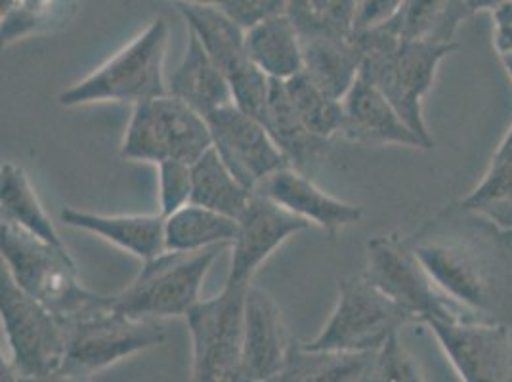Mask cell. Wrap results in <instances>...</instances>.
I'll list each match as a JSON object with an SVG mask.
<instances>
[{"mask_svg": "<svg viewBox=\"0 0 512 382\" xmlns=\"http://www.w3.org/2000/svg\"><path fill=\"white\" fill-rule=\"evenodd\" d=\"M451 205L407 239L428 276L476 318L512 325V239Z\"/></svg>", "mask_w": 512, "mask_h": 382, "instance_id": "1", "label": "cell"}, {"mask_svg": "<svg viewBox=\"0 0 512 382\" xmlns=\"http://www.w3.org/2000/svg\"><path fill=\"white\" fill-rule=\"evenodd\" d=\"M354 41L362 52L360 75L377 86L407 125L434 148L423 117V98L434 85L438 65L459 44L404 41L384 25L354 31Z\"/></svg>", "mask_w": 512, "mask_h": 382, "instance_id": "2", "label": "cell"}, {"mask_svg": "<svg viewBox=\"0 0 512 382\" xmlns=\"http://www.w3.org/2000/svg\"><path fill=\"white\" fill-rule=\"evenodd\" d=\"M171 25L165 18L151 22L138 37L94 69L83 81L60 94L64 107L90 104H140L169 94L165 83V58Z\"/></svg>", "mask_w": 512, "mask_h": 382, "instance_id": "3", "label": "cell"}, {"mask_svg": "<svg viewBox=\"0 0 512 382\" xmlns=\"http://www.w3.org/2000/svg\"><path fill=\"white\" fill-rule=\"evenodd\" d=\"M67 352L60 381H88L117 361L163 344L167 331L159 319L130 318L111 306L109 295L65 319Z\"/></svg>", "mask_w": 512, "mask_h": 382, "instance_id": "4", "label": "cell"}, {"mask_svg": "<svg viewBox=\"0 0 512 382\" xmlns=\"http://www.w3.org/2000/svg\"><path fill=\"white\" fill-rule=\"evenodd\" d=\"M0 247L2 266L16 283L64 321L106 297L86 289L79 281L67 247L54 245L10 220L0 224Z\"/></svg>", "mask_w": 512, "mask_h": 382, "instance_id": "5", "label": "cell"}, {"mask_svg": "<svg viewBox=\"0 0 512 382\" xmlns=\"http://www.w3.org/2000/svg\"><path fill=\"white\" fill-rule=\"evenodd\" d=\"M0 314L10 348L8 373L18 381L60 379L67 352L65 321L0 270Z\"/></svg>", "mask_w": 512, "mask_h": 382, "instance_id": "6", "label": "cell"}, {"mask_svg": "<svg viewBox=\"0 0 512 382\" xmlns=\"http://www.w3.org/2000/svg\"><path fill=\"white\" fill-rule=\"evenodd\" d=\"M232 245H214L193 253H172L146 260L140 274L109 302L130 318L167 319L186 316L201 300V287L214 262Z\"/></svg>", "mask_w": 512, "mask_h": 382, "instance_id": "7", "label": "cell"}, {"mask_svg": "<svg viewBox=\"0 0 512 382\" xmlns=\"http://www.w3.org/2000/svg\"><path fill=\"white\" fill-rule=\"evenodd\" d=\"M213 148V134L207 117L165 94L132 106L121 157L128 161L161 163L178 159L193 165Z\"/></svg>", "mask_w": 512, "mask_h": 382, "instance_id": "8", "label": "cell"}, {"mask_svg": "<svg viewBox=\"0 0 512 382\" xmlns=\"http://www.w3.org/2000/svg\"><path fill=\"white\" fill-rule=\"evenodd\" d=\"M363 276L386 297L394 300L413 321L425 323L428 318H476L432 281L407 239L398 234L375 235L367 241Z\"/></svg>", "mask_w": 512, "mask_h": 382, "instance_id": "9", "label": "cell"}, {"mask_svg": "<svg viewBox=\"0 0 512 382\" xmlns=\"http://www.w3.org/2000/svg\"><path fill=\"white\" fill-rule=\"evenodd\" d=\"M249 285L226 283L220 295L199 300L184 316L192 335L193 381L241 382Z\"/></svg>", "mask_w": 512, "mask_h": 382, "instance_id": "10", "label": "cell"}, {"mask_svg": "<svg viewBox=\"0 0 512 382\" xmlns=\"http://www.w3.org/2000/svg\"><path fill=\"white\" fill-rule=\"evenodd\" d=\"M411 321L406 312L379 291L367 277H344L339 281V298L320 335L302 342L314 350H377L384 340Z\"/></svg>", "mask_w": 512, "mask_h": 382, "instance_id": "11", "label": "cell"}, {"mask_svg": "<svg viewBox=\"0 0 512 382\" xmlns=\"http://www.w3.org/2000/svg\"><path fill=\"white\" fill-rule=\"evenodd\" d=\"M425 325L463 381H512V325L478 318H428Z\"/></svg>", "mask_w": 512, "mask_h": 382, "instance_id": "12", "label": "cell"}, {"mask_svg": "<svg viewBox=\"0 0 512 382\" xmlns=\"http://www.w3.org/2000/svg\"><path fill=\"white\" fill-rule=\"evenodd\" d=\"M207 121L213 148L249 190L255 191L279 169L291 167L266 125L235 104L216 109Z\"/></svg>", "mask_w": 512, "mask_h": 382, "instance_id": "13", "label": "cell"}, {"mask_svg": "<svg viewBox=\"0 0 512 382\" xmlns=\"http://www.w3.org/2000/svg\"><path fill=\"white\" fill-rule=\"evenodd\" d=\"M312 224L287 211L274 199L255 190L245 213L237 218V234L232 243V264L226 283H253L258 268L295 234Z\"/></svg>", "mask_w": 512, "mask_h": 382, "instance_id": "14", "label": "cell"}, {"mask_svg": "<svg viewBox=\"0 0 512 382\" xmlns=\"http://www.w3.org/2000/svg\"><path fill=\"white\" fill-rule=\"evenodd\" d=\"M293 346L278 304L251 283L245 300L241 382L278 381Z\"/></svg>", "mask_w": 512, "mask_h": 382, "instance_id": "15", "label": "cell"}, {"mask_svg": "<svg viewBox=\"0 0 512 382\" xmlns=\"http://www.w3.org/2000/svg\"><path fill=\"white\" fill-rule=\"evenodd\" d=\"M344 119L341 136L358 144H396L415 149H432L407 125L383 92L365 77L350 88L342 100Z\"/></svg>", "mask_w": 512, "mask_h": 382, "instance_id": "16", "label": "cell"}, {"mask_svg": "<svg viewBox=\"0 0 512 382\" xmlns=\"http://www.w3.org/2000/svg\"><path fill=\"white\" fill-rule=\"evenodd\" d=\"M256 190L331 237L348 226L358 224L363 218L362 207L325 193L310 176L293 167L274 172Z\"/></svg>", "mask_w": 512, "mask_h": 382, "instance_id": "17", "label": "cell"}, {"mask_svg": "<svg viewBox=\"0 0 512 382\" xmlns=\"http://www.w3.org/2000/svg\"><path fill=\"white\" fill-rule=\"evenodd\" d=\"M65 226L98 235L142 262L163 255L165 249V216L157 214L86 213L65 207L60 213Z\"/></svg>", "mask_w": 512, "mask_h": 382, "instance_id": "18", "label": "cell"}, {"mask_svg": "<svg viewBox=\"0 0 512 382\" xmlns=\"http://www.w3.org/2000/svg\"><path fill=\"white\" fill-rule=\"evenodd\" d=\"M174 4L184 22L188 23L190 33L203 44L228 81L253 64L247 54V29L224 6L184 0H174Z\"/></svg>", "mask_w": 512, "mask_h": 382, "instance_id": "19", "label": "cell"}, {"mask_svg": "<svg viewBox=\"0 0 512 382\" xmlns=\"http://www.w3.org/2000/svg\"><path fill=\"white\" fill-rule=\"evenodd\" d=\"M264 125L276 140L279 149L289 159V165L304 172L306 176H312L320 169L321 163L327 159L331 151V140L316 136L300 121L295 107L287 96L285 81L272 79Z\"/></svg>", "mask_w": 512, "mask_h": 382, "instance_id": "20", "label": "cell"}, {"mask_svg": "<svg viewBox=\"0 0 512 382\" xmlns=\"http://www.w3.org/2000/svg\"><path fill=\"white\" fill-rule=\"evenodd\" d=\"M169 94L209 117L220 107L234 104L228 77L214 64L199 39L190 33L186 54L169 79Z\"/></svg>", "mask_w": 512, "mask_h": 382, "instance_id": "21", "label": "cell"}, {"mask_svg": "<svg viewBox=\"0 0 512 382\" xmlns=\"http://www.w3.org/2000/svg\"><path fill=\"white\" fill-rule=\"evenodd\" d=\"M302 73L321 90L344 100L362 71L360 46L350 37H300Z\"/></svg>", "mask_w": 512, "mask_h": 382, "instance_id": "22", "label": "cell"}, {"mask_svg": "<svg viewBox=\"0 0 512 382\" xmlns=\"http://www.w3.org/2000/svg\"><path fill=\"white\" fill-rule=\"evenodd\" d=\"M377 350H314L293 346L278 381L281 382H362L371 381Z\"/></svg>", "mask_w": 512, "mask_h": 382, "instance_id": "23", "label": "cell"}, {"mask_svg": "<svg viewBox=\"0 0 512 382\" xmlns=\"http://www.w3.org/2000/svg\"><path fill=\"white\" fill-rule=\"evenodd\" d=\"M247 54L270 79L287 81L302 73V39L285 12L247 29Z\"/></svg>", "mask_w": 512, "mask_h": 382, "instance_id": "24", "label": "cell"}, {"mask_svg": "<svg viewBox=\"0 0 512 382\" xmlns=\"http://www.w3.org/2000/svg\"><path fill=\"white\" fill-rule=\"evenodd\" d=\"M470 14L467 0H404L383 25L404 41L453 43L455 31Z\"/></svg>", "mask_w": 512, "mask_h": 382, "instance_id": "25", "label": "cell"}, {"mask_svg": "<svg viewBox=\"0 0 512 382\" xmlns=\"http://www.w3.org/2000/svg\"><path fill=\"white\" fill-rule=\"evenodd\" d=\"M235 234V218L192 201L165 218V249L172 253H193L214 245H232Z\"/></svg>", "mask_w": 512, "mask_h": 382, "instance_id": "26", "label": "cell"}, {"mask_svg": "<svg viewBox=\"0 0 512 382\" xmlns=\"http://www.w3.org/2000/svg\"><path fill=\"white\" fill-rule=\"evenodd\" d=\"M192 203L213 209L216 213L239 218L249 207L253 193L228 165L222 161L216 149L203 153L192 165Z\"/></svg>", "mask_w": 512, "mask_h": 382, "instance_id": "27", "label": "cell"}, {"mask_svg": "<svg viewBox=\"0 0 512 382\" xmlns=\"http://www.w3.org/2000/svg\"><path fill=\"white\" fill-rule=\"evenodd\" d=\"M0 209L2 220H10L31 234L65 247L56 226L44 211L43 203L29 176L22 167L10 161L2 163L0 169Z\"/></svg>", "mask_w": 512, "mask_h": 382, "instance_id": "28", "label": "cell"}, {"mask_svg": "<svg viewBox=\"0 0 512 382\" xmlns=\"http://www.w3.org/2000/svg\"><path fill=\"white\" fill-rule=\"evenodd\" d=\"M463 213L480 214L512 234V157L495 155L480 184L451 205Z\"/></svg>", "mask_w": 512, "mask_h": 382, "instance_id": "29", "label": "cell"}, {"mask_svg": "<svg viewBox=\"0 0 512 382\" xmlns=\"http://www.w3.org/2000/svg\"><path fill=\"white\" fill-rule=\"evenodd\" d=\"M77 0H2V46L64 25Z\"/></svg>", "mask_w": 512, "mask_h": 382, "instance_id": "30", "label": "cell"}, {"mask_svg": "<svg viewBox=\"0 0 512 382\" xmlns=\"http://www.w3.org/2000/svg\"><path fill=\"white\" fill-rule=\"evenodd\" d=\"M356 12L358 0H289L285 8L300 37H350Z\"/></svg>", "mask_w": 512, "mask_h": 382, "instance_id": "31", "label": "cell"}, {"mask_svg": "<svg viewBox=\"0 0 512 382\" xmlns=\"http://www.w3.org/2000/svg\"><path fill=\"white\" fill-rule=\"evenodd\" d=\"M285 88L300 121L310 132L325 140H333L337 134H341L344 119L342 100L327 96L304 73L287 79Z\"/></svg>", "mask_w": 512, "mask_h": 382, "instance_id": "32", "label": "cell"}, {"mask_svg": "<svg viewBox=\"0 0 512 382\" xmlns=\"http://www.w3.org/2000/svg\"><path fill=\"white\" fill-rule=\"evenodd\" d=\"M371 381L381 382H417L425 381L423 371L417 360L407 352L400 342L398 331L392 333L383 344L377 348L375 367Z\"/></svg>", "mask_w": 512, "mask_h": 382, "instance_id": "33", "label": "cell"}, {"mask_svg": "<svg viewBox=\"0 0 512 382\" xmlns=\"http://www.w3.org/2000/svg\"><path fill=\"white\" fill-rule=\"evenodd\" d=\"M159 170V213L165 218L192 201V165L178 159L157 163Z\"/></svg>", "mask_w": 512, "mask_h": 382, "instance_id": "34", "label": "cell"}, {"mask_svg": "<svg viewBox=\"0 0 512 382\" xmlns=\"http://www.w3.org/2000/svg\"><path fill=\"white\" fill-rule=\"evenodd\" d=\"M230 86L235 106L264 123L268 113L272 79L262 69L251 64L230 79Z\"/></svg>", "mask_w": 512, "mask_h": 382, "instance_id": "35", "label": "cell"}, {"mask_svg": "<svg viewBox=\"0 0 512 382\" xmlns=\"http://www.w3.org/2000/svg\"><path fill=\"white\" fill-rule=\"evenodd\" d=\"M287 2L289 0H226L224 8L245 29H249L255 23L285 12Z\"/></svg>", "mask_w": 512, "mask_h": 382, "instance_id": "36", "label": "cell"}, {"mask_svg": "<svg viewBox=\"0 0 512 382\" xmlns=\"http://www.w3.org/2000/svg\"><path fill=\"white\" fill-rule=\"evenodd\" d=\"M404 0H358L356 31L390 22Z\"/></svg>", "mask_w": 512, "mask_h": 382, "instance_id": "37", "label": "cell"}, {"mask_svg": "<svg viewBox=\"0 0 512 382\" xmlns=\"http://www.w3.org/2000/svg\"><path fill=\"white\" fill-rule=\"evenodd\" d=\"M491 12L495 20V33H493L495 50L499 56L512 54V0L503 2Z\"/></svg>", "mask_w": 512, "mask_h": 382, "instance_id": "38", "label": "cell"}, {"mask_svg": "<svg viewBox=\"0 0 512 382\" xmlns=\"http://www.w3.org/2000/svg\"><path fill=\"white\" fill-rule=\"evenodd\" d=\"M507 0H467L470 12H478V10H495L497 6H501Z\"/></svg>", "mask_w": 512, "mask_h": 382, "instance_id": "39", "label": "cell"}, {"mask_svg": "<svg viewBox=\"0 0 512 382\" xmlns=\"http://www.w3.org/2000/svg\"><path fill=\"white\" fill-rule=\"evenodd\" d=\"M184 2H193V4H216V6H224L226 0H184Z\"/></svg>", "mask_w": 512, "mask_h": 382, "instance_id": "40", "label": "cell"}, {"mask_svg": "<svg viewBox=\"0 0 512 382\" xmlns=\"http://www.w3.org/2000/svg\"><path fill=\"white\" fill-rule=\"evenodd\" d=\"M499 58H501L503 65L507 67V71H509V75H511L512 79V54H503V56H499Z\"/></svg>", "mask_w": 512, "mask_h": 382, "instance_id": "41", "label": "cell"}]
</instances>
